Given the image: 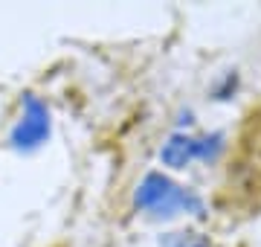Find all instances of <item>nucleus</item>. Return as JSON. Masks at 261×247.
I'll return each instance as SVG.
<instances>
[{
  "instance_id": "nucleus-2",
  "label": "nucleus",
  "mask_w": 261,
  "mask_h": 247,
  "mask_svg": "<svg viewBox=\"0 0 261 247\" xmlns=\"http://www.w3.org/2000/svg\"><path fill=\"white\" fill-rule=\"evenodd\" d=\"M49 131V119H47V108L38 102L35 96H27V105H23V119L18 122L15 134H12V143L18 149H29V145H38Z\"/></svg>"
},
{
  "instance_id": "nucleus-1",
  "label": "nucleus",
  "mask_w": 261,
  "mask_h": 247,
  "mask_svg": "<svg viewBox=\"0 0 261 247\" xmlns=\"http://www.w3.org/2000/svg\"><path fill=\"white\" fill-rule=\"evenodd\" d=\"M137 207L145 212H154V215H166V218L177 215V212H195V215L203 212L200 198L180 189L177 183H171L163 175H148L142 181L140 192H137Z\"/></svg>"
},
{
  "instance_id": "nucleus-3",
  "label": "nucleus",
  "mask_w": 261,
  "mask_h": 247,
  "mask_svg": "<svg viewBox=\"0 0 261 247\" xmlns=\"http://www.w3.org/2000/svg\"><path fill=\"white\" fill-rule=\"evenodd\" d=\"M195 154L209 157V140L200 145V143H195V140H189V137H171V140L166 143V149H163V163L180 169V166H186Z\"/></svg>"
}]
</instances>
